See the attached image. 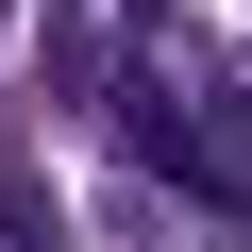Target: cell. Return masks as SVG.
<instances>
[{
  "label": "cell",
  "mask_w": 252,
  "mask_h": 252,
  "mask_svg": "<svg viewBox=\"0 0 252 252\" xmlns=\"http://www.w3.org/2000/svg\"><path fill=\"white\" fill-rule=\"evenodd\" d=\"M0 252H67V235H51V185H34V168H0Z\"/></svg>",
  "instance_id": "1"
}]
</instances>
